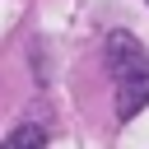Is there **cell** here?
Instances as JSON below:
<instances>
[{"instance_id": "cell-1", "label": "cell", "mask_w": 149, "mask_h": 149, "mask_svg": "<svg viewBox=\"0 0 149 149\" xmlns=\"http://www.w3.org/2000/svg\"><path fill=\"white\" fill-rule=\"evenodd\" d=\"M107 65L116 79V116L130 121L135 112L149 107V56L126 28H116L107 33Z\"/></svg>"}, {"instance_id": "cell-2", "label": "cell", "mask_w": 149, "mask_h": 149, "mask_svg": "<svg viewBox=\"0 0 149 149\" xmlns=\"http://www.w3.org/2000/svg\"><path fill=\"white\" fill-rule=\"evenodd\" d=\"M42 144H47V130H42V126H33V121L14 126V130L0 140V149H42Z\"/></svg>"}]
</instances>
